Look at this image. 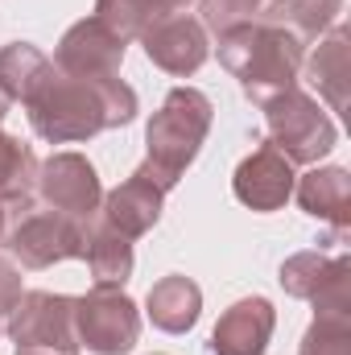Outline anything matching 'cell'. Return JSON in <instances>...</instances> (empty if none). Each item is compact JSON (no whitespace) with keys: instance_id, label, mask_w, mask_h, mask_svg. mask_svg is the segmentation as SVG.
<instances>
[{"instance_id":"1","label":"cell","mask_w":351,"mask_h":355,"mask_svg":"<svg viewBox=\"0 0 351 355\" xmlns=\"http://www.w3.org/2000/svg\"><path fill=\"white\" fill-rule=\"evenodd\" d=\"M29 124L50 145H75L91 141L108 128H124L137 120V91L120 75L103 79H79L58 71L54 62L37 75V83L25 91Z\"/></svg>"},{"instance_id":"2","label":"cell","mask_w":351,"mask_h":355,"mask_svg":"<svg viewBox=\"0 0 351 355\" xmlns=\"http://www.w3.org/2000/svg\"><path fill=\"white\" fill-rule=\"evenodd\" d=\"M215 37H219V46H215L219 62L232 71V79H240V91L257 107L277 99L281 91L298 87L306 46L293 33L252 17V21H240V25H232V29H223Z\"/></svg>"},{"instance_id":"3","label":"cell","mask_w":351,"mask_h":355,"mask_svg":"<svg viewBox=\"0 0 351 355\" xmlns=\"http://www.w3.org/2000/svg\"><path fill=\"white\" fill-rule=\"evenodd\" d=\"M215 107L198 87H174L166 95V103L153 112L149 128H145V162L137 166L141 174H149L166 194L174 190L182 174L194 166L207 132H211Z\"/></svg>"},{"instance_id":"4","label":"cell","mask_w":351,"mask_h":355,"mask_svg":"<svg viewBox=\"0 0 351 355\" xmlns=\"http://www.w3.org/2000/svg\"><path fill=\"white\" fill-rule=\"evenodd\" d=\"M261 112L264 124H268V145L277 153H285L293 166H318L339 141V128H335L331 112L302 87L281 91Z\"/></svg>"},{"instance_id":"5","label":"cell","mask_w":351,"mask_h":355,"mask_svg":"<svg viewBox=\"0 0 351 355\" xmlns=\"http://www.w3.org/2000/svg\"><path fill=\"white\" fill-rule=\"evenodd\" d=\"M75 335L91 355H128L141 339V310L120 285H95L75 297Z\"/></svg>"},{"instance_id":"6","label":"cell","mask_w":351,"mask_h":355,"mask_svg":"<svg viewBox=\"0 0 351 355\" xmlns=\"http://www.w3.org/2000/svg\"><path fill=\"white\" fill-rule=\"evenodd\" d=\"M91 219H75L62 211H25L8 227L4 244L25 268H50L58 261H79L87 252Z\"/></svg>"},{"instance_id":"7","label":"cell","mask_w":351,"mask_h":355,"mask_svg":"<svg viewBox=\"0 0 351 355\" xmlns=\"http://www.w3.org/2000/svg\"><path fill=\"white\" fill-rule=\"evenodd\" d=\"M4 331L12 339V347H62V352H79L75 297L71 293H50V289H29L8 310Z\"/></svg>"},{"instance_id":"8","label":"cell","mask_w":351,"mask_h":355,"mask_svg":"<svg viewBox=\"0 0 351 355\" xmlns=\"http://www.w3.org/2000/svg\"><path fill=\"white\" fill-rule=\"evenodd\" d=\"M289 297L314 306V314H351V261L327 252H298L277 272Z\"/></svg>"},{"instance_id":"9","label":"cell","mask_w":351,"mask_h":355,"mask_svg":"<svg viewBox=\"0 0 351 355\" xmlns=\"http://www.w3.org/2000/svg\"><path fill=\"white\" fill-rule=\"evenodd\" d=\"M33 190L42 194V202L50 211L75 215V219H95L99 202H103V186L99 174L83 153H54L46 162H37V182Z\"/></svg>"},{"instance_id":"10","label":"cell","mask_w":351,"mask_h":355,"mask_svg":"<svg viewBox=\"0 0 351 355\" xmlns=\"http://www.w3.org/2000/svg\"><path fill=\"white\" fill-rule=\"evenodd\" d=\"M124 54H128V42L116 29H108L99 17H83L62 33L54 50V67L79 79H103V75H120Z\"/></svg>"},{"instance_id":"11","label":"cell","mask_w":351,"mask_h":355,"mask_svg":"<svg viewBox=\"0 0 351 355\" xmlns=\"http://www.w3.org/2000/svg\"><path fill=\"white\" fill-rule=\"evenodd\" d=\"M293 162L285 157V153H277L268 141L257 145L240 166H236V178H232V190H236V198L244 202V207H252V211H281L285 202H289V194H293Z\"/></svg>"},{"instance_id":"12","label":"cell","mask_w":351,"mask_h":355,"mask_svg":"<svg viewBox=\"0 0 351 355\" xmlns=\"http://www.w3.org/2000/svg\"><path fill=\"white\" fill-rule=\"evenodd\" d=\"M141 46H145V54H149L153 67H162V71H170L178 79H186V75H194V71L207 62V54H211V33L203 29V21L178 12V17L157 21L153 29H145V33H141Z\"/></svg>"},{"instance_id":"13","label":"cell","mask_w":351,"mask_h":355,"mask_svg":"<svg viewBox=\"0 0 351 355\" xmlns=\"http://www.w3.org/2000/svg\"><path fill=\"white\" fill-rule=\"evenodd\" d=\"M162 202H166V190H162L149 174L137 170L132 178H124L116 190L103 194L95 219H99L103 227L120 232L124 240H141V236H149V232L157 227V219H162Z\"/></svg>"},{"instance_id":"14","label":"cell","mask_w":351,"mask_h":355,"mask_svg":"<svg viewBox=\"0 0 351 355\" xmlns=\"http://www.w3.org/2000/svg\"><path fill=\"white\" fill-rule=\"evenodd\" d=\"M273 327H277V310L268 297H257V293L240 297L219 314L211 331V355H264Z\"/></svg>"},{"instance_id":"15","label":"cell","mask_w":351,"mask_h":355,"mask_svg":"<svg viewBox=\"0 0 351 355\" xmlns=\"http://www.w3.org/2000/svg\"><path fill=\"white\" fill-rule=\"evenodd\" d=\"M293 190L310 219H323L335 232L351 227V174L343 166H314L293 182Z\"/></svg>"},{"instance_id":"16","label":"cell","mask_w":351,"mask_h":355,"mask_svg":"<svg viewBox=\"0 0 351 355\" xmlns=\"http://www.w3.org/2000/svg\"><path fill=\"white\" fill-rule=\"evenodd\" d=\"M145 306H149V318H153L157 331H166V335H186V331L198 322V314H203V289H198L190 277L174 272V277H162V281L149 289Z\"/></svg>"},{"instance_id":"17","label":"cell","mask_w":351,"mask_h":355,"mask_svg":"<svg viewBox=\"0 0 351 355\" xmlns=\"http://www.w3.org/2000/svg\"><path fill=\"white\" fill-rule=\"evenodd\" d=\"M306 79L318 91V99L331 103V112H348V29L331 25L318 50L306 62Z\"/></svg>"},{"instance_id":"18","label":"cell","mask_w":351,"mask_h":355,"mask_svg":"<svg viewBox=\"0 0 351 355\" xmlns=\"http://www.w3.org/2000/svg\"><path fill=\"white\" fill-rule=\"evenodd\" d=\"M339 12H343V0H268L257 17L285 29V33H293L306 46V42L323 37L339 21Z\"/></svg>"},{"instance_id":"19","label":"cell","mask_w":351,"mask_h":355,"mask_svg":"<svg viewBox=\"0 0 351 355\" xmlns=\"http://www.w3.org/2000/svg\"><path fill=\"white\" fill-rule=\"evenodd\" d=\"M33 182H37V157L33 149L0 128V202L12 215H25L33 202Z\"/></svg>"},{"instance_id":"20","label":"cell","mask_w":351,"mask_h":355,"mask_svg":"<svg viewBox=\"0 0 351 355\" xmlns=\"http://www.w3.org/2000/svg\"><path fill=\"white\" fill-rule=\"evenodd\" d=\"M83 261H87L91 281H95V285H120V289H124V281L132 277V265H137V257H132V240H124L120 232L103 227L99 219H91Z\"/></svg>"},{"instance_id":"21","label":"cell","mask_w":351,"mask_h":355,"mask_svg":"<svg viewBox=\"0 0 351 355\" xmlns=\"http://www.w3.org/2000/svg\"><path fill=\"white\" fill-rule=\"evenodd\" d=\"M186 8H190V0H95V17H99L108 29H116L124 42L141 37V33L153 29L157 21L178 17V12H186Z\"/></svg>"},{"instance_id":"22","label":"cell","mask_w":351,"mask_h":355,"mask_svg":"<svg viewBox=\"0 0 351 355\" xmlns=\"http://www.w3.org/2000/svg\"><path fill=\"white\" fill-rule=\"evenodd\" d=\"M46 67H50V58H46L37 46H29V42L4 46V50H0V91H4L12 103H21L25 91L37 83V75H42Z\"/></svg>"},{"instance_id":"23","label":"cell","mask_w":351,"mask_h":355,"mask_svg":"<svg viewBox=\"0 0 351 355\" xmlns=\"http://www.w3.org/2000/svg\"><path fill=\"white\" fill-rule=\"evenodd\" d=\"M298 355H351V314H314Z\"/></svg>"},{"instance_id":"24","label":"cell","mask_w":351,"mask_h":355,"mask_svg":"<svg viewBox=\"0 0 351 355\" xmlns=\"http://www.w3.org/2000/svg\"><path fill=\"white\" fill-rule=\"evenodd\" d=\"M268 0H198V12H203V29L207 33H223L240 21H252Z\"/></svg>"},{"instance_id":"25","label":"cell","mask_w":351,"mask_h":355,"mask_svg":"<svg viewBox=\"0 0 351 355\" xmlns=\"http://www.w3.org/2000/svg\"><path fill=\"white\" fill-rule=\"evenodd\" d=\"M21 293H25V289H21V268L12 265L8 257H0V335H4V318H8V310L17 306Z\"/></svg>"},{"instance_id":"26","label":"cell","mask_w":351,"mask_h":355,"mask_svg":"<svg viewBox=\"0 0 351 355\" xmlns=\"http://www.w3.org/2000/svg\"><path fill=\"white\" fill-rule=\"evenodd\" d=\"M17 355H79V352H62V347H17Z\"/></svg>"},{"instance_id":"27","label":"cell","mask_w":351,"mask_h":355,"mask_svg":"<svg viewBox=\"0 0 351 355\" xmlns=\"http://www.w3.org/2000/svg\"><path fill=\"white\" fill-rule=\"evenodd\" d=\"M8 219H12V211H8V207L0 202V244H4V236H8V227H12Z\"/></svg>"},{"instance_id":"28","label":"cell","mask_w":351,"mask_h":355,"mask_svg":"<svg viewBox=\"0 0 351 355\" xmlns=\"http://www.w3.org/2000/svg\"><path fill=\"white\" fill-rule=\"evenodd\" d=\"M8 107H12V99H8V95L0 91V124H4V116H8Z\"/></svg>"}]
</instances>
